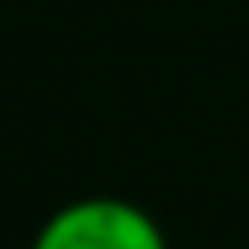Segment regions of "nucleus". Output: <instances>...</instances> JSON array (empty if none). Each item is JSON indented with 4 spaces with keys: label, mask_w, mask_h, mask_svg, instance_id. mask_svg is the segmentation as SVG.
I'll list each match as a JSON object with an SVG mask.
<instances>
[{
    "label": "nucleus",
    "mask_w": 249,
    "mask_h": 249,
    "mask_svg": "<svg viewBox=\"0 0 249 249\" xmlns=\"http://www.w3.org/2000/svg\"><path fill=\"white\" fill-rule=\"evenodd\" d=\"M28 249H171V245L148 208L129 203V198L92 194L60 203L37 226Z\"/></svg>",
    "instance_id": "f257e3e1"
}]
</instances>
